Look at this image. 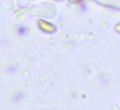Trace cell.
<instances>
[{"label": "cell", "instance_id": "cell-1", "mask_svg": "<svg viewBox=\"0 0 120 110\" xmlns=\"http://www.w3.org/2000/svg\"><path fill=\"white\" fill-rule=\"evenodd\" d=\"M115 30H116L117 32H120V24H117L116 26H115Z\"/></svg>", "mask_w": 120, "mask_h": 110}, {"label": "cell", "instance_id": "cell-2", "mask_svg": "<svg viewBox=\"0 0 120 110\" xmlns=\"http://www.w3.org/2000/svg\"><path fill=\"white\" fill-rule=\"evenodd\" d=\"M72 1H78V3H79V1H81V0H72Z\"/></svg>", "mask_w": 120, "mask_h": 110}]
</instances>
